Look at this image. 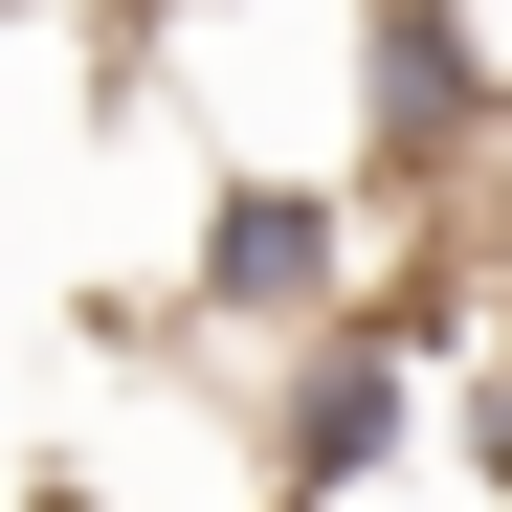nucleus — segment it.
<instances>
[{"label": "nucleus", "instance_id": "3", "mask_svg": "<svg viewBox=\"0 0 512 512\" xmlns=\"http://www.w3.org/2000/svg\"><path fill=\"white\" fill-rule=\"evenodd\" d=\"M401 423H423L401 334H312L290 401H268V468H290V490H357V468H401Z\"/></svg>", "mask_w": 512, "mask_h": 512}, {"label": "nucleus", "instance_id": "1", "mask_svg": "<svg viewBox=\"0 0 512 512\" xmlns=\"http://www.w3.org/2000/svg\"><path fill=\"white\" fill-rule=\"evenodd\" d=\"M512 134V67L468 45V0H379L357 23V201H423Z\"/></svg>", "mask_w": 512, "mask_h": 512}, {"label": "nucleus", "instance_id": "4", "mask_svg": "<svg viewBox=\"0 0 512 512\" xmlns=\"http://www.w3.org/2000/svg\"><path fill=\"white\" fill-rule=\"evenodd\" d=\"M90 23H201V0H90Z\"/></svg>", "mask_w": 512, "mask_h": 512}, {"label": "nucleus", "instance_id": "5", "mask_svg": "<svg viewBox=\"0 0 512 512\" xmlns=\"http://www.w3.org/2000/svg\"><path fill=\"white\" fill-rule=\"evenodd\" d=\"M23 512H90V490H23Z\"/></svg>", "mask_w": 512, "mask_h": 512}, {"label": "nucleus", "instance_id": "2", "mask_svg": "<svg viewBox=\"0 0 512 512\" xmlns=\"http://www.w3.org/2000/svg\"><path fill=\"white\" fill-rule=\"evenodd\" d=\"M201 312L245 334H357V179H245L201 245Z\"/></svg>", "mask_w": 512, "mask_h": 512}]
</instances>
